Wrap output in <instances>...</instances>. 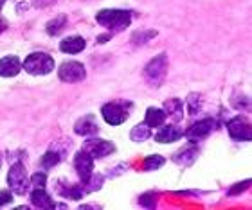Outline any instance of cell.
<instances>
[{"instance_id":"5b68a950","label":"cell","mask_w":252,"mask_h":210,"mask_svg":"<svg viewBox=\"0 0 252 210\" xmlns=\"http://www.w3.org/2000/svg\"><path fill=\"white\" fill-rule=\"evenodd\" d=\"M168 70V56L166 54H158L157 58H153L144 69V76H146L153 84H158L166 76Z\"/></svg>"},{"instance_id":"7a4b0ae2","label":"cell","mask_w":252,"mask_h":210,"mask_svg":"<svg viewBox=\"0 0 252 210\" xmlns=\"http://www.w3.org/2000/svg\"><path fill=\"white\" fill-rule=\"evenodd\" d=\"M22 69L31 76H47L54 70V59L45 52H32L22 63Z\"/></svg>"},{"instance_id":"ba28073f","label":"cell","mask_w":252,"mask_h":210,"mask_svg":"<svg viewBox=\"0 0 252 210\" xmlns=\"http://www.w3.org/2000/svg\"><path fill=\"white\" fill-rule=\"evenodd\" d=\"M101 115L108 124L112 126H119L128 119V111L121 103H106L103 108H101Z\"/></svg>"},{"instance_id":"cb8c5ba5","label":"cell","mask_w":252,"mask_h":210,"mask_svg":"<svg viewBox=\"0 0 252 210\" xmlns=\"http://www.w3.org/2000/svg\"><path fill=\"white\" fill-rule=\"evenodd\" d=\"M62 157H60V153L56 151H47L45 155L42 157V167L43 169H53L56 163H60Z\"/></svg>"},{"instance_id":"4316f807","label":"cell","mask_w":252,"mask_h":210,"mask_svg":"<svg viewBox=\"0 0 252 210\" xmlns=\"http://www.w3.org/2000/svg\"><path fill=\"white\" fill-rule=\"evenodd\" d=\"M13 201V192L11 190H0V207L7 205Z\"/></svg>"},{"instance_id":"9a60e30c","label":"cell","mask_w":252,"mask_h":210,"mask_svg":"<svg viewBox=\"0 0 252 210\" xmlns=\"http://www.w3.org/2000/svg\"><path fill=\"white\" fill-rule=\"evenodd\" d=\"M31 203L36 209H56L53 198L45 192V189H34L31 192Z\"/></svg>"},{"instance_id":"6da1fadb","label":"cell","mask_w":252,"mask_h":210,"mask_svg":"<svg viewBox=\"0 0 252 210\" xmlns=\"http://www.w3.org/2000/svg\"><path fill=\"white\" fill-rule=\"evenodd\" d=\"M95 22L112 32H119L131 24V13L126 9H103L95 15Z\"/></svg>"},{"instance_id":"4dcf8cb0","label":"cell","mask_w":252,"mask_h":210,"mask_svg":"<svg viewBox=\"0 0 252 210\" xmlns=\"http://www.w3.org/2000/svg\"><path fill=\"white\" fill-rule=\"evenodd\" d=\"M5 29H7V22H5L4 18H2V15H0V34H2Z\"/></svg>"},{"instance_id":"7402d4cb","label":"cell","mask_w":252,"mask_h":210,"mask_svg":"<svg viewBox=\"0 0 252 210\" xmlns=\"http://www.w3.org/2000/svg\"><path fill=\"white\" fill-rule=\"evenodd\" d=\"M103 176L101 174H94L92 173V176H90L87 182H83V187H85V192H94V190L101 189V185H103Z\"/></svg>"},{"instance_id":"ac0fdd59","label":"cell","mask_w":252,"mask_h":210,"mask_svg":"<svg viewBox=\"0 0 252 210\" xmlns=\"http://www.w3.org/2000/svg\"><path fill=\"white\" fill-rule=\"evenodd\" d=\"M166 122V111L160 108H148L146 117H144V124L150 128H158Z\"/></svg>"},{"instance_id":"7c38bea8","label":"cell","mask_w":252,"mask_h":210,"mask_svg":"<svg viewBox=\"0 0 252 210\" xmlns=\"http://www.w3.org/2000/svg\"><path fill=\"white\" fill-rule=\"evenodd\" d=\"M74 131L81 135V137H92L99 131V126L95 122L94 115H85L83 119H79L76 124H74Z\"/></svg>"},{"instance_id":"f1b7e54d","label":"cell","mask_w":252,"mask_h":210,"mask_svg":"<svg viewBox=\"0 0 252 210\" xmlns=\"http://www.w3.org/2000/svg\"><path fill=\"white\" fill-rule=\"evenodd\" d=\"M249 184H251V182H243V184H240V185H236V187H232L231 190H229V194H236V192H243V190L245 189H249Z\"/></svg>"},{"instance_id":"9c48e42d","label":"cell","mask_w":252,"mask_h":210,"mask_svg":"<svg viewBox=\"0 0 252 210\" xmlns=\"http://www.w3.org/2000/svg\"><path fill=\"white\" fill-rule=\"evenodd\" d=\"M213 128H215V119H202V121L194 122L184 135L189 142L196 144V142L204 140L205 137H209L211 131H213Z\"/></svg>"},{"instance_id":"52a82bcc","label":"cell","mask_w":252,"mask_h":210,"mask_svg":"<svg viewBox=\"0 0 252 210\" xmlns=\"http://www.w3.org/2000/svg\"><path fill=\"white\" fill-rule=\"evenodd\" d=\"M83 151L89 153L94 160H97V158H105L116 151V146L108 140H103V138H89L83 144Z\"/></svg>"},{"instance_id":"e0dca14e","label":"cell","mask_w":252,"mask_h":210,"mask_svg":"<svg viewBox=\"0 0 252 210\" xmlns=\"http://www.w3.org/2000/svg\"><path fill=\"white\" fill-rule=\"evenodd\" d=\"M166 117H171L173 121H180L184 117V103L180 99H169L164 103Z\"/></svg>"},{"instance_id":"d6a6232c","label":"cell","mask_w":252,"mask_h":210,"mask_svg":"<svg viewBox=\"0 0 252 210\" xmlns=\"http://www.w3.org/2000/svg\"><path fill=\"white\" fill-rule=\"evenodd\" d=\"M5 2H7V0H0V9H2V5H4Z\"/></svg>"},{"instance_id":"ffe728a7","label":"cell","mask_w":252,"mask_h":210,"mask_svg":"<svg viewBox=\"0 0 252 210\" xmlns=\"http://www.w3.org/2000/svg\"><path fill=\"white\" fill-rule=\"evenodd\" d=\"M60 194L68 198V200H81L87 192H85V187L81 184V185H68L67 189H60Z\"/></svg>"},{"instance_id":"3957f363","label":"cell","mask_w":252,"mask_h":210,"mask_svg":"<svg viewBox=\"0 0 252 210\" xmlns=\"http://www.w3.org/2000/svg\"><path fill=\"white\" fill-rule=\"evenodd\" d=\"M7 185L13 194H20L24 196L31 187V182H29V176H27L26 165L22 162H15L11 165L9 173H7Z\"/></svg>"},{"instance_id":"2e32d148","label":"cell","mask_w":252,"mask_h":210,"mask_svg":"<svg viewBox=\"0 0 252 210\" xmlns=\"http://www.w3.org/2000/svg\"><path fill=\"white\" fill-rule=\"evenodd\" d=\"M198 158V149L194 146L186 147V149H180L179 153L173 155V162L179 163V165H191Z\"/></svg>"},{"instance_id":"4fadbf2b","label":"cell","mask_w":252,"mask_h":210,"mask_svg":"<svg viewBox=\"0 0 252 210\" xmlns=\"http://www.w3.org/2000/svg\"><path fill=\"white\" fill-rule=\"evenodd\" d=\"M22 70V61L16 56H5L0 59V76L2 78H15Z\"/></svg>"},{"instance_id":"484cf974","label":"cell","mask_w":252,"mask_h":210,"mask_svg":"<svg viewBox=\"0 0 252 210\" xmlns=\"http://www.w3.org/2000/svg\"><path fill=\"white\" fill-rule=\"evenodd\" d=\"M29 182H31V185L34 189H45V185H47V174L34 173L31 178H29Z\"/></svg>"},{"instance_id":"30bf717a","label":"cell","mask_w":252,"mask_h":210,"mask_svg":"<svg viewBox=\"0 0 252 210\" xmlns=\"http://www.w3.org/2000/svg\"><path fill=\"white\" fill-rule=\"evenodd\" d=\"M74 169H76V173H78L79 180H81V184L87 182V180L92 176L94 173V158L90 157L87 151H81L74 157Z\"/></svg>"},{"instance_id":"603a6c76","label":"cell","mask_w":252,"mask_h":210,"mask_svg":"<svg viewBox=\"0 0 252 210\" xmlns=\"http://www.w3.org/2000/svg\"><path fill=\"white\" fill-rule=\"evenodd\" d=\"M164 163H166V160L160 155H152L144 160V171H157V169L162 167Z\"/></svg>"},{"instance_id":"1f68e13d","label":"cell","mask_w":252,"mask_h":210,"mask_svg":"<svg viewBox=\"0 0 252 210\" xmlns=\"http://www.w3.org/2000/svg\"><path fill=\"white\" fill-rule=\"evenodd\" d=\"M112 34H103V36H99L97 38V42L99 43H105V42H108V38H110Z\"/></svg>"},{"instance_id":"5bb4252c","label":"cell","mask_w":252,"mask_h":210,"mask_svg":"<svg viewBox=\"0 0 252 210\" xmlns=\"http://www.w3.org/2000/svg\"><path fill=\"white\" fill-rule=\"evenodd\" d=\"M85 45H87V42H85L83 36H68V38H65V40H62L60 51L65 54H78L83 51Z\"/></svg>"},{"instance_id":"f546056e","label":"cell","mask_w":252,"mask_h":210,"mask_svg":"<svg viewBox=\"0 0 252 210\" xmlns=\"http://www.w3.org/2000/svg\"><path fill=\"white\" fill-rule=\"evenodd\" d=\"M56 0H32V4L36 5V7H47V5L54 4Z\"/></svg>"},{"instance_id":"d4e9b609","label":"cell","mask_w":252,"mask_h":210,"mask_svg":"<svg viewBox=\"0 0 252 210\" xmlns=\"http://www.w3.org/2000/svg\"><path fill=\"white\" fill-rule=\"evenodd\" d=\"M186 106H188V111L191 113V115H196L200 111V108H202V99H200L198 94H191L186 99Z\"/></svg>"},{"instance_id":"836d02e7","label":"cell","mask_w":252,"mask_h":210,"mask_svg":"<svg viewBox=\"0 0 252 210\" xmlns=\"http://www.w3.org/2000/svg\"><path fill=\"white\" fill-rule=\"evenodd\" d=\"M0 163H2V160H0Z\"/></svg>"},{"instance_id":"44dd1931","label":"cell","mask_w":252,"mask_h":210,"mask_svg":"<svg viewBox=\"0 0 252 210\" xmlns=\"http://www.w3.org/2000/svg\"><path fill=\"white\" fill-rule=\"evenodd\" d=\"M65 24H67V16H56L54 20H51L47 24V32L51 34V36H56V34H60V32L63 31V27H65Z\"/></svg>"},{"instance_id":"277c9868","label":"cell","mask_w":252,"mask_h":210,"mask_svg":"<svg viewBox=\"0 0 252 210\" xmlns=\"http://www.w3.org/2000/svg\"><path fill=\"white\" fill-rule=\"evenodd\" d=\"M58 78L63 83H79L87 78L85 65L79 63V61H65L63 65H60Z\"/></svg>"},{"instance_id":"83f0119b","label":"cell","mask_w":252,"mask_h":210,"mask_svg":"<svg viewBox=\"0 0 252 210\" xmlns=\"http://www.w3.org/2000/svg\"><path fill=\"white\" fill-rule=\"evenodd\" d=\"M155 203H157V200H155L153 194H144L141 198V205H144V207H153Z\"/></svg>"},{"instance_id":"8992f818","label":"cell","mask_w":252,"mask_h":210,"mask_svg":"<svg viewBox=\"0 0 252 210\" xmlns=\"http://www.w3.org/2000/svg\"><path fill=\"white\" fill-rule=\"evenodd\" d=\"M227 131H229L232 140L236 142H249L252 138L251 124L243 117H234L227 122Z\"/></svg>"},{"instance_id":"d6986e66","label":"cell","mask_w":252,"mask_h":210,"mask_svg":"<svg viewBox=\"0 0 252 210\" xmlns=\"http://www.w3.org/2000/svg\"><path fill=\"white\" fill-rule=\"evenodd\" d=\"M150 137H152V128L146 126L144 122H142V124H137V126H133V130L130 131V138L133 142H144V140H148Z\"/></svg>"},{"instance_id":"8fae6325","label":"cell","mask_w":252,"mask_h":210,"mask_svg":"<svg viewBox=\"0 0 252 210\" xmlns=\"http://www.w3.org/2000/svg\"><path fill=\"white\" fill-rule=\"evenodd\" d=\"M184 137V131L177 126H158V131L155 133V140L158 144H171Z\"/></svg>"}]
</instances>
